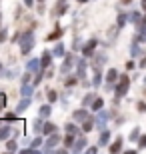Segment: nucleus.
<instances>
[{
  "instance_id": "53",
  "label": "nucleus",
  "mask_w": 146,
  "mask_h": 154,
  "mask_svg": "<svg viewBox=\"0 0 146 154\" xmlns=\"http://www.w3.org/2000/svg\"><path fill=\"white\" fill-rule=\"evenodd\" d=\"M142 10H146V0H142Z\"/></svg>"
},
{
  "instance_id": "25",
  "label": "nucleus",
  "mask_w": 146,
  "mask_h": 154,
  "mask_svg": "<svg viewBox=\"0 0 146 154\" xmlns=\"http://www.w3.org/2000/svg\"><path fill=\"white\" fill-rule=\"evenodd\" d=\"M108 142H110V130H102L98 138V146H108Z\"/></svg>"
},
{
  "instance_id": "30",
  "label": "nucleus",
  "mask_w": 146,
  "mask_h": 154,
  "mask_svg": "<svg viewBox=\"0 0 146 154\" xmlns=\"http://www.w3.org/2000/svg\"><path fill=\"white\" fill-rule=\"evenodd\" d=\"M10 132H12V128L8 124H0V140H6L10 136Z\"/></svg>"
},
{
  "instance_id": "61",
  "label": "nucleus",
  "mask_w": 146,
  "mask_h": 154,
  "mask_svg": "<svg viewBox=\"0 0 146 154\" xmlns=\"http://www.w3.org/2000/svg\"><path fill=\"white\" fill-rule=\"evenodd\" d=\"M62 2H66V0H62Z\"/></svg>"
},
{
  "instance_id": "52",
  "label": "nucleus",
  "mask_w": 146,
  "mask_h": 154,
  "mask_svg": "<svg viewBox=\"0 0 146 154\" xmlns=\"http://www.w3.org/2000/svg\"><path fill=\"white\" fill-rule=\"evenodd\" d=\"M120 2H122V4H130V2H132V0H120Z\"/></svg>"
},
{
  "instance_id": "17",
  "label": "nucleus",
  "mask_w": 146,
  "mask_h": 154,
  "mask_svg": "<svg viewBox=\"0 0 146 154\" xmlns=\"http://www.w3.org/2000/svg\"><path fill=\"white\" fill-rule=\"evenodd\" d=\"M62 34H64V32H62V28H60V26H56L50 34H46V42H56V40L62 38Z\"/></svg>"
},
{
  "instance_id": "4",
  "label": "nucleus",
  "mask_w": 146,
  "mask_h": 154,
  "mask_svg": "<svg viewBox=\"0 0 146 154\" xmlns=\"http://www.w3.org/2000/svg\"><path fill=\"white\" fill-rule=\"evenodd\" d=\"M58 144H60V134L54 132V134H50V136H46V142L42 144V150H44V152H52Z\"/></svg>"
},
{
  "instance_id": "2",
  "label": "nucleus",
  "mask_w": 146,
  "mask_h": 154,
  "mask_svg": "<svg viewBox=\"0 0 146 154\" xmlns=\"http://www.w3.org/2000/svg\"><path fill=\"white\" fill-rule=\"evenodd\" d=\"M128 90H130V78L126 74H122L118 78V84L114 86V94H116V98H124L128 94Z\"/></svg>"
},
{
  "instance_id": "39",
  "label": "nucleus",
  "mask_w": 146,
  "mask_h": 154,
  "mask_svg": "<svg viewBox=\"0 0 146 154\" xmlns=\"http://www.w3.org/2000/svg\"><path fill=\"white\" fill-rule=\"evenodd\" d=\"M46 96H48V102L54 104V102L58 100V92H56V90H48V94H46Z\"/></svg>"
},
{
  "instance_id": "1",
  "label": "nucleus",
  "mask_w": 146,
  "mask_h": 154,
  "mask_svg": "<svg viewBox=\"0 0 146 154\" xmlns=\"http://www.w3.org/2000/svg\"><path fill=\"white\" fill-rule=\"evenodd\" d=\"M34 44H36V38H34V32H32V30L22 32V38H20V52H22L24 56H28L30 52H32Z\"/></svg>"
},
{
  "instance_id": "57",
  "label": "nucleus",
  "mask_w": 146,
  "mask_h": 154,
  "mask_svg": "<svg viewBox=\"0 0 146 154\" xmlns=\"http://www.w3.org/2000/svg\"><path fill=\"white\" fill-rule=\"evenodd\" d=\"M0 22H2V12H0Z\"/></svg>"
},
{
  "instance_id": "56",
  "label": "nucleus",
  "mask_w": 146,
  "mask_h": 154,
  "mask_svg": "<svg viewBox=\"0 0 146 154\" xmlns=\"http://www.w3.org/2000/svg\"><path fill=\"white\" fill-rule=\"evenodd\" d=\"M142 82H144V84H146V76H144V78H142Z\"/></svg>"
},
{
  "instance_id": "28",
  "label": "nucleus",
  "mask_w": 146,
  "mask_h": 154,
  "mask_svg": "<svg viewBox=\"0 0 146 154\" xmlns=\"http://www.w3.org/2000/svg\"><path fill=\"white\" fill-rule=\"evenodd\" d=\"M102 108H104V98L96 96L94 102H92V106H90V110H92V112H98V110H102Z\"/></svg>"
},
{
  "instance_id": "50",
  "label": "nucleus",
  "mask_w": 146,
  "mask_h": 154,
  "mask_svg": "<svg viewBox=\"0 0 146 154\" xmlns=\"http://www.w3.org/2000/svg\"><path fill=\"white\" fill-rule=\"evenodd\" d=\"M138 66H140V68H146V54L140 58V64H138Z\"/></svg>"
},
{
  "instance_id": "21",
  "label": "nucleus",
  "mask_w": 146,
  "mask_h": 154,
  "mask_svg": "<svg viewBox=\"0 0 146 154\" xmlns=\"http://www.w3.org/2000/svg\"><path fill=\"white\" fill-rule=\"evenodd\" d=\"M96 128V122H94V116H90L82 122V132H92Z\"/></svg>"
},
{
  "instance_id": "46",
  "label": "nucleus",
  "mask_w": 146,
  "mask_h": 154,
  "mask_svg": "<svg viewBox=\"0 0 146 154\" xmlns=\"http://www.w3.org/2000/svg\"><path fill=\"white\" fill-rule=\"evenodd\" d=\"M136 66H138V64H136L134 60H128V62H126V70H134Z\"/></svg>"
},
{
  "instance_id": "32",
  "label": "nucleus",
  "mask_w": 146,
  "mask_h": 154,
  "mask_svg": "<svg viewBox=\"0 0 146 154\" xmlns=\"http://www.w3.org/2000/svg\"><path fill=\"white\" fill-rule=\"evenodd\" d=\"M64 132H68V134H74V136H78V126H76V122H68V124L64 126Z\"/></svg>"
},
{
  "instance_id": "41",
  "label": "nucleus",
  "mask_w": 146,
  "mask_h": 154,
  "mask_svg": "<svg viewBox=\"0 0 146 154\" xmlns=\"http://www.w3.org/2000/svg\"><path fill=\"white\" fill-rule=\"evenodd\" d=\"M138 150H144L146 148V134H140V138H138Z\"/></svg>"
},
{
  "instance_id": "60",
  "label": "nucleus",
  "mask_w": 146,
  "mask_h": 154,
  "mask_svg": "<svg viewBox=\"0 0 146 154\" xmlns=\"http://www.w3.org/2000/svg\"><path fill=\"white\" fill-rule=\"evenodd\" d=\"M144 96H146V90H144Z\"/></svg>"
},
{
  "instance_id": "14",
  "label": "nucleus",
  "mask_w": 146,
  "mask_h": 154,
  "mask_svg": "<svg viewBox=\"0 0 146 154\" xmlns=\"http://www.w3.org/2000/svg\"><path fill=\"white\" fill-rule=\"evenodd\" d=\"M130 54H132V58H142L144 56V52H142V46H140V42L134 38V42L130 44Z\"/></svg>"
},
{
  "instance_id": "13",
  "label": "nucleus",
  "mask_w": 146,
  "mask_h": 154,
  "mask_svg": "<svg viewBox=\"0 0 146 154\" xmlns=\"http://www.w3.org/2000/svg\"><path fill=\"white\" fill-rule=\"evenodd\" d=\"M66 12H68V4H66V2H62V0H58V4L54 6V10H52L54 18H60V16H64Z\"/></svg>"
},
{
  "instance_id": "54",
  "label": "nucleus",
  "mask_w": 146,
  "mask_h": 154,
  "mask_svg": "<svg viewBox=\"0 0 146 154\" xmlns=\"http://www.w3.org/2000/svg\"><path fill=\"white\" fill-rule=\"evenodd\" d=\"M140 24H146V14H144V18H142V22Z\"/></svg>"
},
{
  "instance_id": "45",
  "label": "nucleus",
  "mask_w": 146,
  "mask_h": 154,
  "mask_svg": "<svg viewBox=\"0 0 146 154\" xmlns=\"http://www.w3.org/2000/svg\"><path fill=\"white\" fill-rule=\"evenodd\" d=\"M6 102H8V98H6V94H4V92H0V110H2V108L6 106Z\"/></svg>"
},
{
  "instance_id": "43",
  "label": "nucleus",
  "mask_w": 146,
  "mask_h": 154,
  "mask_svg": "<svg viewBox=\"0 0 146 154\" xmlns=\"http://www.w3.org/2000/svg\"><path fill=\"white\" fill-rule=\"evenodd\" d=\"M8 40V28H0V44Z\"/></svg>"
},
{
  "instance_id": "33",
  "label": "nucleus",
  "mask_w": 146,
  "mask_h": 154,
  "mask_svg": "<svg viewBox=\"0 0 146 154\" xmlns=\"http://www.w3.org/2000/svg\"><path fill=\"white\" fill-rule=\"evenodd\" d=\"M130 22L138 26V24L142 22V14H140V12H136V10H134V12H130Z\"/></svg>"
},
{
  "instance_id": "55",
  "label": "nucleus",
  "mask_w": 146,
  "mask_h": 154,
  "mask_svg": "<svg viewBox=\"0 0 146 154\" xmlns=\"http://www.w3.org/2000/svg\"><path fill=\"white\" fill-rule=\"evenodd\" d=\"M78 2H80V4H86V2H88V0H78Z\"/></svg>"
},
{
  "instance_id": "7",
  "label": "nucleus",
  "mask_w": 146,
  "mask_h": 154,
  "mask_svg": "<svg viewBox=\"0 0 146 154\" xmlns=\"http://www.w3.org/2000/svg\"><path fill=\"white\" fill-rule=\"evenodd\" d=\"M86 68H88L86 56L84 58H78V60H76V76L80 78V82H82V80H86Z\"/></svg>"
},
{
  "instance_id": "47",
  "label": "nucleus",
  "mask_w": 146,
  "mask_h": 154,
  "mask_svg": "<svg viewBox=\"0 0 146 154\" xmlns=\"http://www.w3.org/2000/svg\"><path fill=\"white\" fill-rule=\"evenodd\" d=\"M136 108H138V112H146V102H142V100H140V102L136 104Z\"/></svg>"
},
{
  "instance_id": "11",
  "label": "nucleus",
  "mask_w": 146,
  "mask_h": 154,
  "mask_svg": "<svg viewBox=\"0 0 146 154\" xmlns=\"http://www.w3.org/2000/svg\"><path fill=\"white\" fill-rule=\"evenodd\" d=\"M52 58H54L52 52H48V50L42 52V56H40V64H42V68H44V70H48L52 66Z\"/></svg>"
},
{
  "instance_id": "38",
  "label": "nucleus",
  "mask_w": 146,
  "mask_h": 154,
  "mask_svg": "<svg viewBox=\"0 0 146 154\" xmlns=\"http://www.w3.org/2000/svg\"><path fill=\"white\" fill-rule=\"evenodd\" d=\"M82 48H84V44H82V40H80V38H74V42H72V50L74 52H82Z\"/></svg>"
},
{
  "instance_id": "10",
  "label": "nucleus",
  "mask_w": 146,
  "mask_h": 154,
  "mask_svg": "<svg viewBox=\"0 0 146 154\" xmlns=\"http://www.w3.org/2000/svg\"><path fill=\"white\" fill-rule=\"evenodd\" d=\"M86 144H88L86 136H76V142L72 144L70 152H84V150H86Z\"/></svg>"
},
{
  "instance_id": "48",
  "label": "nucleus",
  "mask_w": 146,
  "mask_h": 154,
  "mask_svg": "<svg viewBox=\"0 0 146 154\" xmlns=\"http://www.w3.org/2000/svg\"><path fill=\"white\" fill-rule=\"evenodd\" d=\"M86 152L88 154H96L98 152V146H86Z\"/></svg>"
},
{
  "instance_id": "27",
  "label": "nucleus",
  "mask_w": 146,
  "mask_h": 154,
  "mask_svg": "<svg viewBox=\"0 0 146 154\" xmlns=\"http://www.w3.org/2000/svg\"><path fill=\"white\" fill-rule=\"evenodd\" d=\"M38 114L42 116V118H48V116L52 114V104L48 102V104H42L40 106V110H38Z\"/></svg>"
},
{
  "instance_id": "29",
  "label": "nucleus",
  "mask_w": 146,
  "mask_h": 154,
  "mask_svg": "<svg viewBox=\"0 0 146 154\" xmlns=\"http://www.w3.org/2000/svg\"><path fill=\"white\" fill-rule=\"evenodd\" d=\"M20 94H22V96H32L34 94V84H22V88H20Z\"/></svg>"
},
{
  "instance_id": "36",
  "label": "nucleus",
  "mask_w": 146,
  "mask_h": 154,
  "mask_svg": "<svg viewBox=\"0 0 146 154\" xmlns=\"http://www.w3.org/2000/svg\"><path fill=\"white\" fill-rule=\"evenodd\" d=\"M138 138H140V128H132L128 140H130V142H138Z\"/></svg>"
},
{
  "instance_id": "26",
  "label": "nucleus",
  "mask_w": 146,
  "mask_h": 154,
  "mask_svg": "<svg viewBox=\"0 0 146 154\" xmlns=\"http://www.w3.org/2000/svg\"><path fill=\"white\" fill-rule=\"evenodd\" d=\"M136 40L144 44L146 42V24H138V34H136Z\"/></svg>"
},
{
  "instance_id": "34",
  "label": "nucleus",
  "mask_w": 146,
  "mask_h": 154,
  "mask_svg": "<svg viewBox=\"0 0 146 154\" xmlns=\"http://www.w3.org/2000/svg\"><path fill=\"white\" fill-rule=\"evenodd\" d=\"M78 76H68L66 80H64V86H66V88H72V86H76L78 84Z\"/></svg>"
},
{
  "instance_id": "15",
  "label": "nucleus",
  "mask_w": 146,
  "mask_h": 154,
  "mask_svg": "<svg viewBox=\"0 0 146 154\" xmlns=\"http://www.w3.org/2000/svg\"><path fill=\"white\" fill-rule=\"evenodd\" d=\"M122 144H124V138L122 136H116L112 144H108V148H110V152H112V154H118V152H122Z\"/></svg>"
},
{
  "instance_id": "42",
  "label": "nucleus",
  "mask_w": 146,
  "mask_h": 154,
  "mask_svg": "<svg viewBox=\"0 0 146 154\" xmlns=\"http://www.w3.org/2000/svg\"><path fill=\"white\" fill-rule=\"evenodd\" d=\"M42 144H44V140H42V136H36V138L32 140V142H30V146H34V148H40Z\"/></svg>"
},
{
  "instance_id": "16",
  "label": "nucleus",
  "mask_w": 146,
  "mask_h": 154,
  "mask_svg": "<svg viewBox=\"0 0 146 154\" xmlns=\"http://www.w3.org/2000/svg\"><path fill=\"white\" fill-rule=\"evenodd\" d=\"M30 102H32V96H24L22 100H20V102L16 104V110H14V112H16V114H20V112H24V110H26V108L30 106Z\"/></svg>"
},
{
  "instance_id": "24",
  "label": "nucleus",
  "mask_w": 146,
  "mask_h": 154,
  "mask_svg": "<svg viewBox=\"0 0 146 154\" xmlns=\"http://www.w3.org/2000/svg\"><path fill=\"white\" fill-rule=\"evenodd\" d=\"M42 128H44V118H42V116H38V118L32 122V130L36 132V134H42Z\"/></svg>"
},
{
  "instance_id": "37",
  "label": "nucleus",
  "mask_w": 146,
  "mask_h": 154,
  "mask_svg": "<svg viewBox=\"0 0 146 154\" xmlns=\"http://www.w3.org/2000/svg\"><path fill=\"white\" fill-rule=\"evenodd\" d=\"M6 150H8V152H16V150H18V142L10 138V140L6 142Z\"/></svg>"
},
{
  "instance_id": "6",
  "label": "nucleus",
  "mask_w": 146,
  "mask_h": 154,
  "mask_svg": "<svg viewBox=\"0 0 146 154\" xmlns=\"http://www.w3.org/2000/svg\"><path fill=\"white\" fill-rule=\"evenodd\" d=\"M104 78H106V88H108V90H114V84L118 82L120 74H118L116 68H110V70L106 72V76H104Z\"/></svg>"
},
{
  "instance_id": "18",
  "label": "nucleus",
  "mask_w": 146,
  "mask_h": 154,
  "mask_svg": "<svg viewBox=\"0 0 146 154\" xmlns=\"http://www.w3.org/2000/svg\"><path fill=\"white\" fill-rule=\"evenodd\" d=\"M52 54H54V58H64L66 56V46L62 42H56V46L52 48Z\"/></svg>"
},
{
  "instance_id": "44",
  "label": "nucleus",
  "mask_w": 146,
  "mask_h": 154,
  "mask_svg": "<svg viewBox=\"0 0 146 154\" xmlns=\"http://www.w3.org/2000/svg\"><path fill=\"white\" fill-rule=\"evenodd\" d=\"M4 118H6V122H14V120L18 118V114H16V112H8Z\"/></svg>"
},
{
  "instance_id": "23",
  "label": "nucleus",
  "mask_w": 146,
  "mask_h": 154,
  "mask_svg": "<svg viewBox=\"0 0 146 154\" xmlns=\"http://www.w3.org/2000/svg\"><path fill=\"white\" fill-rule=\"evenodd\" d=\"M128 22H130V14H124V12H120V14H118V18H116L118 28H124Z\"/></svg>"
},
{
  "instance_id": "9",
  "label": "nucleus",
  "mask_w": 146,
  "mask_h": 154,
  "mask_svg": "<svg viewBox=\"0 0 146 154\" xmlns=\"http://www.w3.org/2000/svg\"><path fill=\"white\" fill-rule=\"evenodd\" d=\"M86 118H90L86 106H82V108H78V110H74V112H72V120H74V122H78V124H82Z\"/></svg>"
},
{
  "instance_id": "58",
  "label": "nucleus",
  "mask_w": 146,
  "mask_h": 154,
  "mask_svg": "<svg viewBox=\"0 0 146 154\" xmlns=\"http://www.w3.org/2000/svg\"><path fill=\"white\" fill-rule=\"evenodd\" d=\"M0 72H2V64H0Z\"/></svg>"
},
{
  "instance_id": "5",
  "label": "nucleus",
  "mask_w": 146,
  "mask_h": 154,
  "mask_svg": "<svg viewBox=\"0 0 146 154\" xmlns=\"http://www.w3.org/2000/svg\"><path fill=\"white\" fill-rule=\"evenodd\" d=\"M96 46H98V40L96 38H90L88 42H84V48H82V54L86 58H92L96 54Z\"/></svg>"
},
{
  "instance_id": "31",
  "label": "nucleus",
  "mask_w": 146,
  "mask_h": 154,
  "mask_svg": "<svg viewBox=\"0 0 146 154\" xmlns=\"http://www.w3.org/2000/svg\"><path fill=\"white\" fill-rule=\"evenodd\" d=\"M76 142V136H74V134H68L66 132V136L62 138V144H64V146H66V148H72V144Z\"/></svg>"
},
{
  "instance_id": "51",
  "label": "nucleus",
  "mask_w": 146,
  "mask_h": 154,
  "mask_svg": "<svg viewBox=\"0 0 146 154\" xmlns=\"http://www.w3.org/2000/svg\"><path fill=\"white\" fill-rule=\"evenodd\" d=\"M32 4H34V0H24V6H28V8H30Z\"/></svg>"
},
{
  "instance_id": "19",
  "label": "nucleus",
  "mask_w": 146,
  "mask_h": 154,
  "mask_svg": "<svg viewBox=\"0 0 146 154\" xmlns=\"http://www.w3.org/2000/svg\"><path fill=\"white\" fill-rule=\"evenodd\" d=\"M106 62V54H94V56H92V68H100L102 64Z\"/></svg>"
},
{
  "instance_id": "3",
  "label": "nucleus",
  "mask_w": 146,
  "mask_h": 154,
  "mask_svg": "<svg viewBox=\"0 0 146 154\" xmlns=\"http://www.w3.org/2000/svg\"><path fill=\"white\" fill-rule=\"evenodd\" d=\"M114 112H108V110H98L94 114V122H96V130H106V120L112 118Z\"/></svg>"
},
{
  "instance_id": "35",
  "label": "nucleus",
  "mask_w": 146,
  "mask_h": 154,
  "mask_svg": "<svg viewBox=\"0 0 146 154\" xmlns=\"http://www.w3.org/2000/svg\"><path fill=\"white\" fill-rule=\"evenodd\" d=\"M94 94L92 92H88V94H84V98H82V106H92V102H94Z\"/></svg>"
},
{
  "instance_id": "22",
  "label": "nucleus",
  "mask_w": 146,
  "mask_h": 154,
  "mask_svg": "<svg viewBox=\"0 0 146 154\" xmlns=\"http://www.w3.org/2000/svg\"><path fill=\"white\" fill-rule=\"evenodd\" d=\"M92 70H94V74H92V80H90V82H92L94 88H98V86L102 84V72H100V68H92Z\"/></svg>"
},
{
  "instance_id": "20",
  "label": "nucleus",
  "mask_w": 146,
  "mask_h": 154,
  "mask_svg": "<svg viewBox=\"0 0 146 154\" xmlns=\"http://www.w3.org/2000/svg\"><path fill=\"white\" fill-rule=\"evenodd\" d=\"M54 132H58V126L54 124V122H44L42 134H44V136H50V134H54Z\"/></svg>"
},
{
  "instance_id": "49",
  "label": "nucleus",
  "mask_w": 146,
  "mask_h": 154,
  "mask_svg": "<svg viewBox=\"0 0 146 154\" xmlns=\"http://www.w3.org/2000/svg\"><path fill=\"white\" fill-rule=\"evenodd\" d=\"M20 38H22V34H20V32H16V34L12 36V42H20Z\"/></svg>"
},
{
  "instance_id": "12",
  "label": "nucleus",
  "mask_w": 146,
  "mask_h": 154,
  "mask_svg": "<svg viewBox=\"0 0 146 154\" xmlns=\"http://www.w3.org/2000/svg\"><path fill=\"white\" fill-rule=\"evenodd\" d=\"M26 70H30L32 74L40 72L42 70V64H40V58H30L28 62H26Z\"/></svg>"
},
{
  "instance_id": "8",
  "label": "nucleus",
  "mask_w": 146,
  "mask_h": 154,
  "mask_svg": "<svg viewBox=\"0 0 146 154\" xmlns=\"http://www.w3.org/2000/svg\"><path fill=\"white\" fill-rule=\"evenodd\" d=\"M74 64H76V58H74V54H66V56H64V64L60 66V74H68Z\"/></svg>"
},
{
  "instance_id": "59",
  "label": "nucleus",
  "mask_w": 146,
  "mask_h": 154,
  "mask_svg": "<svg viewBox=\"0 0 146 154\" xmlns=\"http://www.w3.org/2000/svg\"><path fill=\"white\" fill-rule=\"evenodd\" d=\"M38 2H46V0H38Z\"/></svg>"
},
{
  "instance_id": "40",
  "label": "nucleus",
  "mask_w": 146,
  "mask_h": 154,
  "mask_svg": "<svg viewBox=\"0 0 146 154\" xmlns=\"http://www.w3.org/2000/svg\"><path fill=\"white\" fill-rule=\"evenodd\" d=\"M30 80H32V72H30V70H26V72L22 74V78H20V82H22V84H28Z\"/></svg>"
}]
</instances>
